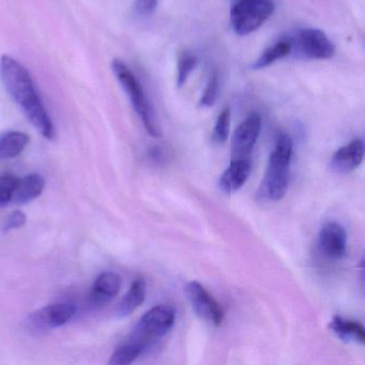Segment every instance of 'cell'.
<instances>
[{
    "label": "cell",
    "mask_w": 365,
    "mask_h": 365,
    "mask_svg": "<svg viewBox=\"0 0 365 365\" xmlns=\"http://www.w3.org/2000/svg\"><path fill=\"white\" fill-rule=\"evenodd\" d=\"M0 74L8 93L24 110L34 127L46 140L55 138V128L36 89L29 70L9 55L0 59Z\"/></svg>",
    "instance_id": "obj_1"
},
{
    "label": "cell",
    "mask_w": 365,
    "mask_h": 365,
    "mask_svg": "<svg viewBox=\"0 0 365 365\" xmlns=\"http://www.w3.org/2000/svg\"><path fill=\"white\" fill-rule=\"evenodd\" d=\"M294 143L288 134H279L274 150L269 158L266 174L260 191L271 202H279L285 196L289 182V168Z\"/></svg>",
    "instance_id": "obj_2"
},
{
    "label": "cell",
    "mask_w": 365,
    "mask_h": 365,
    "mask_svg": "<svg viewBox=\"0 0 365 365\" xmlns=\"http://www.w3.org/2000/svg\"><path fill=\"white\" fill-rule=\"evenodd\" d=\"M112 69L117 80L123 86V91L129 97L132 106L142 119V123H144L145 129L148 132L149 135L153 138H160L161 130L158 125L155 110L136 76L132 73L128 66L119 59L113 61Z\"/></svg>",
    "instance_id": "obj_3"
},
{
    "label": "cell",
    "mask_w": 365,
    "mask_h": 365,
    "mask_svg": "<svg viewBox=\"0 0 365 365\" xmlns=\"http://www.w3.org/2000/svg\"><path fill=\"white\" fill-rule=\"evenodd\" d=\"M272 0H238L232 4L230 25L239 36L257 31L274 12Z\"/></svg>",
    "instance_id": "obj_4"
},
{
    "label": "cell",
    "mask_w": 365,
    "mask_h": 365,
    "mask_svg": "<svg viewBox=\"0 0 365 365\" xmlns=\"http://www.w3.org/2000/svg\"><path fill=\"white\" fill-rule=\"evenodd\" d=\"M176 311L170 305L153 307L143 315L134 332V341L143 348L162 339L174 326Z\"/></svg>",
    "instance_id": "obj_5"
},
{
    "label": "cell",
    "mask_w": 365,
    "mask_h": 365,
    "mask_svg": "<svg viewBox=\"0 0 365 365\" xmlns=\"http://www.w3.org/2000/svg\"><path fill=\"white\" fill-rule=\"evenodd\" d=\"M185 294L196 315L215 327L221 326L224 319L223 309L202 284L190 282L185 287Z\"/></svg>",
    "instance_id": "obj_6"
},
{
    "label": "cell",
    "mask_w": 365,
    "mask_h": 365,
    "mask_svg": "<svg viewBox=\"0 0 365 365\" xmlns=\"http://www.w3.org/2000/svg\"><path fill=\"white\" fill-rule=\"evenodd\" d=\"M297 48L305 58L327 61L335 54L334 44L319 29H303L297 36Z\"/></svg>",
    "instance_id": "obj_7"
},
{
    "label": "cell",
    "mask_w": 365,
    "mask_h": 365,
    "mask_svg": "<svg viewBox=\"0 0 365 365\" xmlns=\"http://www.w3.org/2000/svg\"><path fill=\"white\" fill-rule=\"evenodd\" d=\"M320 253L329 259L339 260L345 257L347 250V235L341 224L329 222L324 224L318 235Z\"/></svg>",
    "instance_id": "obj_8"
},
{
    "label": "cell",
    "mask_w": 365,
    "mask_h": 365,
    "mask_svg": "<svg viewBox=\"0 0 365 365\" xmlns=\"http://www.w3.org/2000/svg\"><path fill=\"white\" fill-rule=\"evenodd\" d=\"M262 118L257 113H252L240 123L232 138V151L235 155L243 158L251 153L259 138Z\"/></svg>",
    "instance_id": "obj_9"
},
{
    "label": "cell",
    "mask_w": 365,
    "mask_h": 365,
    "mask_svg": "<svg viewBox=\"0 0 365 365\" xmlns=\"http://www.w3.org/2000/svg\"><path fill=\"white\" fill-rule=\"evenodd\" d=\"M365 147L363 140H352L349 144L339 148L331 158L330 166L333 172L347 174L356 170L362 163Z\"/></svg>",
    "instance_id": "obj_10"
},
{
    "label": "cell",
    "mask_w": 365,
    "mask_h": 365,
    "mask_svg": "<svg viewBox=\"0 0 365 365\" xmlns=\"http://www.w3.org/2000/svg\"><path fill=\"white\" fill-rule=\"evenodd\" d=\"M251 170L252 163L247 158L235 160L220 177V189L228 194L238 191L247 182Z\"/></svg>",
    "instance_id": "obj_11"
},
{
    "label": "cell",
    "mask_w": 365,
    "mask_h": 365,
    "mask_svg": "<svg viewBox=\"0 0 365 365\" xmlns=\"http://www.w3.org/2000/svg\"><path fill=\"white\" fill-rule=\"evenodd\" d=\"M76 313V307L70 303L48 305L35 314L36 324L48 328H58L69 322Z\"/></svg>",
    "instance_id": "obj_12"
},
{
    "label": "cell",
    "mask_w": 365,
    "mask_h": 365,
    "mask_svg": "<svg viewBox=\"0 0 365 365\" xmlns=\"http://www.w3.org/2000/svg\"><path fill=\"white\" fill-rule=\"evenodd\" d=\"M46 187V180L39 174H29L23 178H18L12 202L26 204L41 195Z\"/></svg>",
    "instance_id": "obj_13"
},
{
    "label": "cell",
    "mask_w": 365,
    "mask_h": 365,
    "mask_svg": "<svg viewBox=\"0 0 365 365\" xmlns=\"http://www.w3.org/2000/svg\"><path fill=\"white\" fill-rule=\"evenodd\" d=\"M333 333L341 341L347 343L364 344L365 331L362 324L356 320L334 316L329 324Z\"/></svg>",
    "instance_id": "obj_14"
},
{
    "label": "cell",
    "mask_w": 365,
    "mask_h": 365,
    "mask_svg": "<svg viewBox=\"0 0 365 365\" xmlns=\"http://www.w3.org/2000/svg\"><path fill=\"white\" fill-rule=\"evenodd\" d=\"M121 279L116 273L104 272L100 274L91 289V298L96 303H106L119 294Z\"/></svg>",
    "instance_id": "obj_15"
},
{
    "label": "cell",
    "mask_w": 365,
    "mask_h": 365,
    "mask_svg": "<svg viewBox=\"0 0 365 365\" xmlns=\"http://www.w3.org/2000/svg\"><path fill=\"white\" fill-rule=\"evenodd\" d=\"M29 138L23 132L11 131L0 138V160L14 159L23 153L29 144Z\"/></svg>",
    "instance_id": "obj_16"
},
{
    "label": "cell",
    "mask_w": 365,
    "mask_h": 365,
    "mask_svg": "<svg viewBox=\"0 0 365 365\" xmlns=\"http://www.w3.org/2000/svg\"><path fill=\"white\" fill-rule=\"evenodd\" d=\"M145 298H146V283L143 279H136L119 305V316L125 317L131 315L144 303Z\"/></svg>",
    "instance_id": "obj_17"
},
{
    "label": "cell",
    "mask_w": 365,
    "mask_h": 365,
    "mask_svg": "<svg viewBox=\"0 0 365 365\" xmlns=\"http://www.w3.org/2000/svg\"><path fill=\"white\" fill-rule=\"evenodd\" d=\"M292 42L287 41V40H282V41L275 43L274 46L267 48V50L258 57L257 61L253 63L252 68H253L254 70L264 69V68L272 65L273 63L279 61V59L287 57L288 55L292 53Z\"/></svg>",
    "instance_id": "obj_18"
},
{
    "label": "cell",
    "mask_w": 365,
    "mask_h": 365,
    "mask_svg": "<svg viewBox=\"0 0 365 365\" xmlns=\"http://www.w3.org/2000/svg\"><path fill=\"white\" fill-rule=\"evenodd\" d=\"M144 348L132 341L130 343L123 344L120 347L117 348L112 356H110L108 364L110 365H128L133 363L142 354Z\"/></svg>",
    "instance_id": "obj_19"
},
{
    "label": "cell",
    "mask_w": 365,
    "mask_h": 365,
    "mask_svg": "<svg viewBox=\"0 0 365 365\" xmlns=\"http://www.w3.org/2000/svg\"><path fill=\"white\" fill-rule=\"evenodd\" d=\"M197 63L198 58L195 55L189 54V53L181 55L178 61V74H177L176 82L178 88H182L185 86V83L187 82V78L191 76Z\"/></svg>",
    "instance_id": "obj_20"
},
{
    "label": "cell",
    "mask_w": 365,
    "mask_h": 365,
    "mask_svg": "<svg viewBox=\"0 0 365 365\" xmlns=\"http://www.w3.org/2000/svg\"><path fill=\"white\" fill-rule=\"evenodd\" d=\"M230 129V110L225 108L217 117L213 129L212 140L217 144H224L227 140Z\"/></svg>",
    "instance_id": "obj_21"
},
{
    "label": "cell",
    "mask_w": 365,
    "mask_h": 365,
    "mask_svg": "<svg viewBox=\"0 0 365 365\" xmlns=\"http://www.w3.org/2000/svg\"><path fill=\"white\" fill-rule=\"evenodd\" d=\"M18 178L9 173L0 175V207H5L12 202Z\"/></svg>",
    "instance_id": "obj_22"
},
{
    "label": "cell",
    "mask_w": 365,
    "mask_h": 365,
    "mask_svg": "<svg viewBox=\"0 0 365 365\" xmlns=\"http://www.w3.org/2000/svg\"><path fill=\"white\" fill-rule=\"evenodd\" d=\"M220 82L217 72H213L209 78L206 89L200 98V106L202 108H212L219 98Z\"/></svg>",
    "instance_id": "obj_23"
},
{
    "label": "cell",
    "mask_w": 365,
    "mask_h": 365,
    "mask_svg": "<svg viewBox=\"0 0 365 365\" xmlns=\"http://www.w3.org/2000/svg\"><path fill=\"white\" fill-rule=\"evenodd\" d=\"M26 221V215L22 211H14L6 219L5 224H4V230L10 232V230H18V228L23 227Z\"/></svg>",
    "instance_id": "obj_24"
},
{
    "label": "cell",
    "mask_w": 365,
    "mask_h": 365,
    "mask_svg": "<svg viewBox=\"0 0 365 365\" xmlns=\"http://www.w3.org/2000/svg\"><path fill=\"white\" fill-rule=\"evenodd\" d=\"M158 0H135L134 8L140 16H149L155 11Z\"/></svg>",
    "instance_id": "obj_25"
},
{
    "label": "cell",
    "mask_w": 365,
    "mask_h": 365,
    "mask_svg": "<svg viewBox=\"0 0 365 365\" xmlns=\"http://www.w3.org/2000/svg\"><path fill=\"white\" fill-rule=\"evenodd\" d=\"M236 1H238V0H232V4L236 3Z\"/></svg>",
    "instance_id": "obj_26"
}]
</instances>
